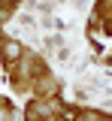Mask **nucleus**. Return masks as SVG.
Listing matches in <instances>:
<instances>
[{
    "label": "nucleus",
    "instance_id": "f257e3e1",
    "mask_svg": "<svg viewBox=\"0 0 112 121\" xmlns=\"http://www.w3.org/2000/svg\"><path fill=\"white\" fill-rule=\"evenodd\" d=\"M18 52H21V48H18V45H15V43H6V55H9V58H15Z\"/></svg>",
    "mask_w": 112,
    "mask_h": 121
}]
</instances>
